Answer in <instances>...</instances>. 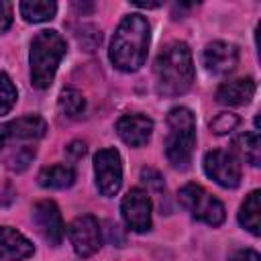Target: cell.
<instances>
[{
    "label": "cell",
    "mask_w": 261,
    "mask_h": 261,
    "mask_svg": "<svg viewBox=\"0 0 261 261\" xmlns=\"http://www.w3.org/2000/svg\"><path fill=\"white\" fill-rule=\"evenodd\" d=\"M149 41H151L149 20L139 12L124 16L110 41L108 57L112 65L124 73H133L141 69L147 59Z\"/></svg>",
    "instance_id": "1"
},
{
    "label": "cell",
    "mask_w": 261,
    "mask_h": 261,
    "mask_svg": "<svg viewBox=\"0 0 261 261\" xmlns=\"http://www.w3.org/2000/svg\"><path fill=\"white\" fill-rule=\"evenodd\" d=\"M155 86L163 98H175L186 94L194 82L192 51L184 41H173L161 49L155 59Z\"/></svg>",
    "instance_id": "2"
},
{
    "label": "cell",
    "mask_w": 261,
    "mask_h": 261,
    "mask_svg": "<svg viewBox=\"0 0 261 261\" xmlns=\"http://www.w3.org/2000/svg\"><path fill=\"white\" fill-rule=\"evenodd\" d=\"M65 51H67L65 39L53 29H43L33 37L29 63H31V84L37 90H47L51 86L55 71L61 59L65 57Z\"/></svg>",
    "instance_id": "3"
},
{
    "label": "cell",
    "mask_w": 261,
    "mask_h": 261,
    "mask_svg": "<svg viewBox=\"0 0 261 261\" xmlns=\"http://www.w3.org/2000/svg\"><path fill=\"white\" fill-rule=\"evenodd\" d=\"M167 126L165 157L175 169H186L196 147V116L190 108L175 106L167 112Z\"/></svg>",
    "instance_id": "4"
},
{
    "label": "cell",
    "mask_w": 261,
    "mask_h": 261,
    "mask_svg": "<svg viewBox=\"0 0 261 261\" xmlns=\"http://www.w3.org/2000/svg\"><path fill=\"white\" fill-rule=\"evenodd\" d=\"M179 202L181 206L200 222L208 226H220L226 218V210L218 198H214L210 192H206L200 184H186L179 190Z\"/></svg>",
    "instance_id": "5"
},
{
    "label": "cell",
    "mask_w": 261,
    "mask_h": 261,
    "mask_svg": "<svg viewBox=\"0 0 261 261\" xmlns=\"http://www.w3.org/2000/svg\"><path fill=\"white\" fill-rule=\"evenodd\" d=\"M67 237L71 241V247L77 257L88 259L102 247V228L96 216L82 214L75 216L67 226Z\"/></svg>",
    "instance_id": "6"
},
{
    "label": "cell",
    "mask_w": 261,
    "mask_h": 261,
    "mask_svg": "<svg viewBox=\"0 0 261 261\" xmlns=\"http://www.w3.org/2000/svg\"><path fill=\"white\" fill-rule=\"evenodd\" d=\"M94 175H96V186L98 192L106 198H112L118 194L122 186V159L120 153L112 147L100 149L94 155Z\"/></svg>",
    "instance_id": "7"
},
{
    "label": "cell",
    "mask_w": 261,
    "mask_h": 261,
    "mask_svg": "<svg viewBox=\"0 0 261 261\" xmlns=\"http://www.w3.org/2000/svg\"><path fill=\"white\" fill-rule=\"evenodd\" d=\"M151 210H153L151 198L141 188L128 190L120 202L122 220L133 232H149L151 230Z\"/></svg>",
    "instance_id": "8"
},
{
    "label": "cell",
    "mask_w": 261,
    "mask_h": 261,
    "mask_svg": "<svg viewBox=\"0 0 261 261\" xmlns=\"http://www.w3.org/2000/svg\"><path fill=\"white\" fill-rule=\"evenodd\" d=\"M204 173L222 188H237L241 184L239 159L222 149H214L204 155Z\"/></svg>",
    "instance_id": "9"
},
{
    "label": "cell",
    "mask_w": 261,
    "mask_h": 261,
    "mask_svg": "<svg viewBox=\"0 0 261 261\" xmlns=\"http://www.w3.org/2000/svg\"><path fill=\"white\" fill-rule=\"evenodd\" d=\"M31 218H33V224L37 228V232L51 245V247H57L63 239V220H61V212L59 208L55 206V202L51 200H41L33 206L31 210Z\"/></svg>",
    "instance_id": "10"
},
{
    "label": "cell",
    "mask_w": 261,
    "mask_h": 261,
    "mask_svg": "<svg viewBox=\"0 0 261 261\" xmlns=\"http://www.w3.org/2000/svg\"><path fill=\"white\" fill-rule=\"evenodd\" d=\"M45 133H47V122L37 114H29V116H20L10 122H2L0 124V149H4L6 145L14 141H37L45 137Z\"/></svg>",
    "instance_id": "11"
},
{
    "label": "cell",
    "mask_w": 261,
    "mask_h": 261,
    "mask_svg": "<svg viewBox=\"0 0 261 261\" xmlns=\"http://www.w3.org/2000/svg\"><path fill=\"white\" fill-rule=\"evenodd\" d=\"M202 61L212 75H226L239 63V49L237 45L226 41H212L206 45L202 53Z\"/></svg>",
    "instance_id": "12"
},
{
    "label": "cell",
    "mask_w": 261,
    "mask_h": 261,
    "mask_svg": "<svg viewBox=\"0 0 261 261\" xmlns=\"http://www.w3.org/2000/svg\"><path fill=\"white\" fill-rule=\"evenodd\" d=\"M116 133L128 147L139 149L149 143L153 133V120L145 114H124L116 122Z\"/></svg>",
    "instance_id": "13"
},
{
    "label": "cell",
    "mask_w": 261,
    "mask_h": 261,
    "mask_svg": "<svg viewBox=\"0 0 261 261\" xmlns=\"http://www.w3.org/2000/svg\"><path fill=\"white\" fill-rule=\"evenodd\" d=\"M35 253L33 243L10 226H0V261H22Z\"/></svg>",
    "instance_id": "14"
},
{
    "label": "cell",
    "mask_w": 261,
    "mask_h": 261,
    "mask_svg": "<svg viewBox=\"0 0 261 261\" xmlns=\"http://www.w3.org/2000/svg\"><path fill=\"white\" fill-rule=\"evenodd\" d=\"M255 82L251 77H241L232 82H224L216 90V102L224 106H243L249 104L251 98L255 96Z\"/></svg>",
    "instance_id": "15"
},
{
    "label": "cell",
    "mask_w": 261,
    "mask_h": 261,
    "mask_svg": "<svg viewBox=\"0 0 261 261\" xmlns=\"http://www.w3.org/2000/svg\"><path fill=\"white\" fill-rule=\"evenodd\" d=\"M39 186L49 188V190H65L69 186H73L75 181V169L71 165L65 163H55L49 167H43L37 175Z\"/></svg>",
    "instance_id": "16"
},
{
    "label": "cell",
    "mask_w": 261,
    "mask_h": 261,
    "mask_svg": "<svg viewBox=\"0 0 261 261\" xmlns=\"http://www.w3.org/2000/svg\"><path fill=\"white\" fill-rule=\"evenodd\" d=\"M232 155H237L239 159H243L249 165L257 167L261 163V141H259V133L257 130H247V133L237 135L232 139Z\"/></svg>",
    "instance_id": "17"
},
{
    "label": "cell",
    "mask_w": 261,
    "mask_h": 261,
    "mask_svg": "<svg viewBox=\"0 0 261 261\" xmlns=\"http://www.w3.org/2000/svg\"><path fill=\"white\" fill-rule=\"evenodd\" d=\"M261 192L253 190L239 208V224L251 234H261Z\"/></svg>",
    "instance_id": "18"
},
{
    "label": "cell",
    "mask_w": 261,
    "mask_h": 261,
    "mask_svg": "<svg viewBox=\"0 0 261 261\" xmlns=\"http://www.w3.org/2000/svg\"><path fill=\"white\" fill-rule=\"evenodd\" d=\"M20 14L27 22H47L55 16L57 12V4L51 2V0H24L20 2Z\"/></svg>",
    "instance_id": "19"
},
{
    "label": "cell",
    "mask_w": 261,
    "mask_h": 261,
    "mask_svg": "<svg viewBox=\"0 0 261 261\" xmlns=\"http://www.w3.org/2000/svg\"><path fill=\"white\" fill-rule=\"evenodd\" d=\"M57 108L63 116L67 118H75L84 112L86 108V100L82 96V92H77L75 88H63L61 94H59V100H57Z\"/></svg>",
    "instance_id": "20"
},
{
    "label": "cell",
    "mask_w": 261,
    "mask_h": 261,
    "mask_svg": "<svg viewBox=\"0 0 261 261\" xmlns=\"http://www.w3.org/2000/svg\"><path fill=\"white\" fill-rule=\"evenodd\" d=\"M18 100V90L12 84V80L2 71L0 73V116L8 114Z\"/></svg>",
    "instance_id": "21"
},
{
    "label": "cell",
    "mask_w": 261,
    "mask_h": 261,
    "mask_svg": "<svg viewBox=\"0 0 261 261\" xmlns=\"http://www.w3.org/2000/svg\"><path fill=\"white\" fill-rule=\"evenodd\" d=\"M239 122H241V118L234 112H220L210 120V130L214 135H226V133L234 130L239 126Z\"/></svg>",
    "instance_id": "22"
},
{
    "label": "cell",
    "mask_w": 261,
    "mask_h": 261,
    "mask_svg": "<svg viewBox=\"0 0 261 261\" xmlns=\"http://www.w3.org/2000/svg\"><path fill=\"white\" fill-rule=\"evenodd\" d=\"M33 155H35V147H29V145L18 147V149L8 157V167H10L12 171H22V169L29 165V161L33 159Z\"/></svg>",
    "instance_id": "23"
},
{
    "label": "cell",
    "mask_w": 261,
    "mask_h": 261,
    "mask_svg": "<svg viewBox=\"0 0 261 261\" xmlns=\"http://www.w3.org/2000/svg\"><path fill=\"white\" fill-rule=\"evenodd\" d=\"M77 41H80V45H82L86 51H94V49L100 45V41H102V33H100V29H96V27H84V29H80V33H77Z\"/></svg>",
    "instance_id": "24"
},
{
    "label": "cell",
    "mask_w": 261,
    "mask_h": 261,
    "mask_svg": "<svg viewBox=\"0 0 261 261\" xmlns=\"http://www.w3.org/2000/svg\"><path fill=\"white\" fill-rule=\"evenodd\" d=\"M12 22V4L0 0V33H4Z\"/></svg>",
    "instance_id": "25"
},
{
    "label": "cell",
    "mask_w": 261,
    "mask_h": 261,
    "mask_svg": "<svg viewBox=\"0 0 261 261\" xmlns=\"http://www.w3.org/2000/svg\"><path fill=\"white\" fill-rule=\"evenodd\" d=\"M84 153H86V143H82V141H73V143L67 145V155H71L73 159H80Z\"/></svg>",
    "instance_id": "26"
},
{
    "label": "cell",
    "mask_w": 261,
    "mask_h": 261,
    "mask_svg": "<svg viewBox=\"0 0 261 261\" xmlns=\"http://www.w3.org/2000/svg\"><path fill=\"white\" fill-rule=\"evenodd\" d=\"M232 261H261V257H259V253L253 251V249H243V251H239V253L234 255Z\"/></svg>",
    "instance_id": "27"
},
{
    "label": "cell",
    "mask_w": 261,
    "mask_h": 261,
    "mask_svg": "<svg viewBox=\"0 0 261 261\" xmlns=\"http://www.w3.org/2000/svg\"><path fill=\"white\" fill-rule=\"evenodd\" d=\"M133 4L139 8H159L161 6V2H139V0H133Z\"/></svg>",
    "instance_id": "28"
}]
</instances>
